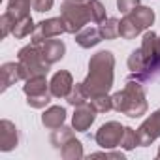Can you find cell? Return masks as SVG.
<instances>
[{"instance_id": "3957f363", "label": "cell", "mask_w": 160, "mask_h": 160, "mask_svg": "<svg viewBox=\"0 0 160 160\" xmlns=\"http://www.w3.org/2000/svg\"><path fill=\"white\" fill-rule=\"evenodd\" d=\"M152 23H154V12L151 8L139 4L132 12L124 13V17L121 19V38L134 40L141 32L149 30Z\"/></svg>"}, {"instance_id": "8fae6325", "label": "cell", "mask_w": 160, "mask_h": 160, "mask_svg": "<svg viewBox=\"0 0 160 160\" xmlns=\"http://www.w3.org/2000/svg\"><path fill=\"white\" fill-rule=\"evenodd\" d=\"M40 51H42L43 60L53 66L55 62L62 60V57H64V53H66V45H64L62 40H53V38H49V40H45V42L40 43Z\"/></svg>"}, {"instance_id": "484cf974", "label": "cell", "mask_w": 160, "mask_h": 160, "mask_svg": "<svg viewBox=\"0 0 160 160\" xmlns=\"http://www.w3.org/2000/svg\"><path fill=\"white\" fill-rule=\"evenodd\" d=\"M121 147L124 151H132L134 147H139V139H138V132L130 126H124V134L121 139Z\"/></svg>"}, {"instance_id": "ba28073f", "label": "cell", "mask_w": 160, "mask_h": 160, "mask_svg": "<svg viewBox=\"0 0 160 160\" xmlns=\"http://www.w3.org/2000/svg\"><path fill=\"white\" fill-rule=\"evenodd\" d=\"M138 132V139H139V147H147L151 145L156 138H160V109L152 111L136 130Z\"/></svg>"}, {"instance_id": "277c9868", "label": "cell", "mask_w": 160, "mask_h": 160, "mask_svg": "<svg viewBox=\"0 0 160 160\" xmlns=\"http://www.w3.org/2000/svg\"><path fill=\"white\" fill-rule=\"evenodd\" d=\"M17 62L21 66V73H23L25 81L30 79V77H36V75H47L49 68H51V64H47L43 60L40 45H36L32 42H30V45H25V47L19 49Z\"/></svg>"}, {"instance_id": "5b68a950", "label": "cell", "mask_w": 160, "mask_h": 160, "mask_svg": "<svg viewBox=\"0 0 160 160\" xmlns=\"http://www.w3.org/2000/svg\"><path fill=\"white\" fill-rule=\"evenodd\" d=\"M60 19L68 34H77L87 27L91 21V12L87 2H75V0H64L60 6Z\"/></svg>"}, {"instance_id": "7402d4cb", "label": "cell", "mask_w": 160, "mask_h": 160, "mask_svg": "<svg viewBox=\"0 0 160 160\" xmlns=\"http://www.w3.org/2000/svg\"><path fill=\"white\" fill-rule=\"evenodd\" d=\"M34 30H36V25H34V21H32V17L30 15H27V17H23V19H19L17 23H15V27H13V36L17 38V40H23V38H27V36H32L34 34Z\"/></svg>"}, {"instance_id": "4dcf8cb0", "label": "cell", "mask_w": 160, "mask_h": 160, "mask_svg": "<svg viewBox=\"0 0 160 160\" xmlns=\"http://www.w3.org/2000/svg\"><path fill=\"white\" fill-rule=\"evenodd\" d=\"M91 156H94V158L106 156V158H119V160H124V154H122V152H109V149H106L104 152H92Z\"/></svg>"}, {"instance_id": "4fadbf2b", "label": "cell", "mask_w": 160, "mask_h": 160, "mask_svg": "<svg viewBox=\"0 0 160 160\" xmlns=\"http://www.w3.org/2000/svg\"><path fill=\"white\" fill-rule=\"evenodd\" d=\"M102 34H100V27H85L81 28L77 34H75V43L83 49H91V47H96L100 42H102Z\"/></svg>"}, {"instance_id": "7c38bea8", "label": "cell", "mask_w": 160, "mask_h": 160, "mask_svg": "<svg viewBox=\"0 0 160 160\" xmlns=\"http://www.w3.org/2000/svg\"><path fill=\"white\" fill-rule=\"evenodd\" d=\"M96 119V111L91 108V106H79L75 108L73 111V117H72V126L75 132H87L91 128V124L94 122Z\"/></svg>"}, {"instance_id": "5bb4252c", "label": "cell", "mask_w": 160, "mask_h": 160, "mask_svg": "<svg viewBox=\"0 0 160 160\" xmlns=\"http://www.w3.org/2000/svg\"><path fill=\"white\" fill-rule=\"evenodd\" d=\"M64 121H66V109L62 106H51L42 115V124L49 130H55V128L62 126Z\"/></svg>"}, {"instance_id": "52a82bcc", "label": "cell", "mask_w": 160, "mask_h": 160, "mask_svg": "<svg viewBox=\"0 0 160 160\" xmlns=\"http://www.w3.org/2000/svg\"><path fill=\"white\" fill-rule=\"evenodd\" d=\"M66 28H64V23L60 17H51V19H43L36 25V30L32 34V43L40 45L42 42L49 40V38H57L60 34H64Z\"/></svg>"}, {"instance_id": "d6986e66", "label": "cell", "mask_w": 160, "mask_h": 160, "mask_svg": "<svg viewBox=\"0 0 160 160\" xmlns=\"http://www.w3.org/2000/svg\"><path fill=\"white\" fill-rule=\"evenodd\" d=\"M98 27H100V34H102L104 40H115V38L121 36V21L115 19V17L104 19Z\"/></svg>"}, {"instance_id": "7a4b0ae2", "label": "cell", "mask_w": 160, "mask_h": 160, "mask_svg": "<svg viewBox=\"0 0 160 160\" xmlns=\"http://www.w3.org/2000/svg\"><path fill=\"white\" fill-rule=\"evenodd\" d=\"M111 98H113V109L130 119H138L147 113L149 106H147L145 89L138 79H128L124 89L115 92Z\"/></svg>"}, {"instance_id": "30bf717a", "label": "cell", "mask_w": 160, "mask_h": 160, "mask_svg": "<svg viewBox=\"0 0 160 160\" xmlns=\"http://www.w3.org/2000/svg\"><path fill=\"white\" fill-rule=\"evenodd\" d=\"M17 145H19V130H17V126L12 121L2 119L0 121V151L10 152Z\"/></svg>"}, {"instance_id": "8992f818", "label": "cell", "mask_w": 160, "mask_h": 160, "mask_svg": "<svg viewBox=\"0 0 160 160\" xmlns=\"http://www.w3.org/2000/svg\"><path fill=\"white\" fill-rule=\"evenodd\" d=\"M122 134H124V126L117 121H109V122H106L98 128L94 139L102 149H115V147L121 145Z\"/></svg>"}, {"instance_id": "9c48e42d", "label": "cell", "mask_w": 160, "mask_h": 160, "mask_svg": "<svg viewBox=\"0 0 160 160\" xmlns=\"http://www.w3.org/2000/svg\"><path fill=\"white\" fill-rule=\"evenodd\" d=\"M72 87H73V77L68 70L57 72L49 81V91H51L53 98H66L70 94Z\"/></svg>"}, {"instance_id": "2e32d148", "label": "cell", "mask_w": 160, "mask_h": 160, "mask_svg": "<svg viewBox=\"0 0 160 160\" xmlns=\"http://www.w3.org/2000/svg\"><path fill=\"white\" fill-rule=\"evenodd\" d=\"M23 92L27 96H40V94H45V92H51L49 91V83L45 75H36V77H30L25 81L23 85Z\"/></svg>"}, {"instance_id": "f1b7e54d", "label": "cell", "mask_w": 160, "mask_h": 160, "mask_svg": "<svg viewBox=\"0 0 160 160\" xmlns=\"http://www.w3.org/2000/svg\"><path fill=\"white\" fill-rule=\"evenodd\" d=\"M55 4V0H32V8L34 12L38 13H43V12H49Z\"/></svg>"}, {"instance_id": "d4e9b609", "label": "cell", "mask_w": 160, "mask_h": 160, "mask_svg": "<svg viewBox=\"0 0 160 160\" xmlns=\"http://www.w3.org/2000/svg\"><path fill=\"white\" fill-rule=\"evenodd\" d=\"M87 6H89V12H91V21L92 23H102L106 17V6L100 2V0H87Z\"/></svg>"}, {"instance_id": "f546056e", "label": "cell", "mask_w": 160, "mask_h": 160, "mask_svg": "<svg viewBox=\"0 0 160 160\" xmlns=\"http://www.w3.org/2000/svg\"><path fill=\"white\" fill-rule=\"evenodd\" d=\"M136 6H139V0H117V8L121 13H128Z\"/></svg>"}, {"instance_id": "d6a6232c", "label": "cell", "mask_w": 160, "mask_h": 160, "mask_svg": "<svg viewBox=\"0 0 160 160\" xmlns=\"http://www.w3.org/2000/svg\"><path fill=\"white\" fill-rule=\"evenodd\" d=\"M75 2H87V0H75Z\"/></svg>"}, {"instance_id": "4316f807", "label": "cell", "mask_w": 160, "mask_h": 160, "mask_svg": "<svg viewBox=\"0 0 160 160\" xmlns=\"http://www.w3.org/2000/svg\"><path fill=\"white\" fill-rule=\"evenodd\" d=\"M53 94L51 92H45V94H40V96H27V104L34 109H43L45 106H49Z\"/></svg>"}, {"instance_id": "1f68e13d", "label": "cell", "mask_w": 160, "mask_h": 160, "mask_svg": "<svg viewBox=\"0 0 160 160\" xmlns=\"http://www.w3.org/2000/svg\"><path fill=\"white\" fill-rule=\"evenodd\" d=\"M156 156H158V158H160V147H158V152H156Z\"/></svg>"}, {"instance_id": "ac0fdd59", "label": "cell", "mask_w": 160, "mask_h": 160, "mask_svg": "<svg viewBox=\"0 0 160 160\" xmlns=\"http://www.w3.org/2000/svg\"><path fill=\"white\" fill-rule=\"evenodd\" d=\"M89 100H91V96L87 94V91H85L83 83H73V87H72L70 94L66 96V102H68L70 106H73V108L85 106V104H87Z\"/></svg>"}, {"instance_id": "e0dca14e", "label": "cell", "mask_w": 160, "mask_h": 160, "mask_svg": "<svg viewBox=\"0 0 160 160\" xmlns=\"http://www.w3.org/2000/svg\"><path fill=\"white\" fill-rule=\"evenodd\" d=\"M30 4H32V0H10L8 8H6V13L17 23L19 19L30 15Z\"/></svg>"}, {"instance_id": "83f0119b", "label": "cell", "mask_w": 160, "mask_h": 160, "mask_svg": "<svg viewBox=\"0 0 160 160\" xmlns=\"http://www.w3.org/2000/svg\"><path fill=\"white\" fill-rule=\"evenodd\" d=\"M13 27H15V21L4 12L2 17H0V38L4 40L8 34H12V32H13Z\"/></svg>"}, {"instance_id": "44dd1931", "label": "cell", "mask_w": 160, "mask_h": 160, "mask_svg": "<svg viewBox=\"0 0 160 160\" xmlns=\"http://www.w3.org/2000/svg\"><path fill=\"white\" fill-rule=\"evenodd\" d=\"M60 154L64 160H77V158H83V145L79 139L72 138L64 147H60Z\"/></svg>"}, {"instance_id": "cb8c5ba5", "label": "cell", "mask_w": 160, "mask_h": 160, "mask_svg": "<svg viewBox=\"0 0 160 160\" xmlns=\"http://www.w3.org/2000/svg\"><path fill=\"white\" fill-rule=\"evenodd\" d=\"M128 68L132 70V73H143L145 68H147V62H145V57L141 53V49H134L128 57Z\"/></svg>"}, {"instance_id": "6da1fadb", "label": "cell", "mask_w": 160, "mask_h": 160, "mask_svg": "<svg viewBox=\"0 0 160 160\" xmlns=\"http://www.w3.org/2000/svg\"><path fill=\"white\" fill-rule=\"evenodd\" d=\"M113 68H115V57L111 51H98L91 57L89 60V73L83 81V87L87 94L98 96V94H108L113 87Z\"/></svg>"}, {"instance_id": "603a6c76", "label": "cell", "mask_w": 160, "mask_h": 160, "mask_svg": "<svg viewBox=\"0 0 160 160\" xmlns=\"http://www.w3.org/2000/svg\"><path fill=\"white\" fill-rule=\"evenodd\" d=\"M89 106L96 113H108L113 109V98L109 94H98V96H92L89 100Z\"/></svg>"}, {"instance_id": "ffe728a7", "label": "cell", "mask_w": 160, "mask_h": 160, "mask_svg": "<svg viewBox=\"0 0 160 160\" xmlns=\"http://www.w3.org/2000/svg\"><path fill=\"white\" fill-rule=\"evenodd\" d=\"M72 138H75L73 136V126L70 128V126H58V128H55L53 130V134H51V145L55 147V149H60V147H64Z\"/></svg>"}, {"instance_id": "9a60e30c", "label": "cell", "mask_w": 160, "mask_h": 160, "mask_svg": "<svg viewBox=\"0 0 160 160\" xmlns=\"http://www.w3.org/2000/svg\"><path fill=\"white\" fill-rule=\"evenodd\" d=\"M0 73H2V91H8L12 85H15V81L23 79L19 62H4L0 66Z\"/></svg>"}]
</instances>
